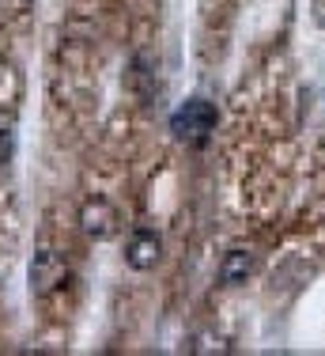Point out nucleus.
<instances>
[{
    "mask_svg": "<svg viewBox=\"0 0 325 356\" xmlns=\"http://www.w3.org/2000/svg\"><path fill=\"white\" fill-rule=\"evenodd\" d=\"M216 125H219V110L204 95L185 99V103L170 114V133H174V140L190 144V148H204V144L212 140V133H216Z\"/></svg>",
    "mask_w": 325,
    "mask_h": 356,
    "instance_id": "nucleus-1",
    "label": "nucleus"
},
{
    "mask_svg": "<svg viewBox=\"0 0 325 356\" xmlns=\"http://www.w3.org/2000/svg\"><path fill=\"white\" fill-rule=\"evenodd\" d=\"M162 258V239L156 227H133L129 243H125V266L136 269V273H148L156 269Z\"/></svg>",
    "mask_w": 325,
    "mask_h": 356,
    "instance_id": "nucleus-4",
    "label": "nucleus"
},
{
    "mask_svg": "<svg viewBox=\"0 0 325 356\" xmlns=\"http://www.w3.org/2000/svg\"><path fill=\"white\" fill-rule=\"evenodd\" d=\"M27 281H31V296H53L68 284V261L65 254L57 250H42L34 254L31 269H27Z\"/></svg>",
    "mask_w": 325,
    "mask_h": 356,
    "instance_id": "nucleus-2",
    "label": "nucleus"
},
{
    "mask_svg": "<svg viewBox=\"0 0 325 356\" xmlns=\"http://www.w3.org/2000/svg\"><path fill=\"white\" fill-rule=\"evenodd\" d=\"M253 273V254L250 250H227L224 261H219V284L224 288H238L246 284V277Z\"/></svg>",
    "mask_w": 325,
    "mask_h": 356,
    "instance_id": "nucleus-5",
    "label": "nucleus"
},
{
    "mask_svg": "<svg viewBox=\"0 0 325 356\" xmlns=\"http://www.w3.org/2000/svg\"><path fill=\"white\" fill-rule=\"evenodd\" d=\"M80 227L88 239H114L117 232H122V213H117L114 205H110L106 197H91L88 205L80 209Z\"/></svg>",
    "mask_w": 325,
    "mask_h": 356,
    "instance_id": "nucleus-3",
    "label": "nucleus"
}]
</instances>
